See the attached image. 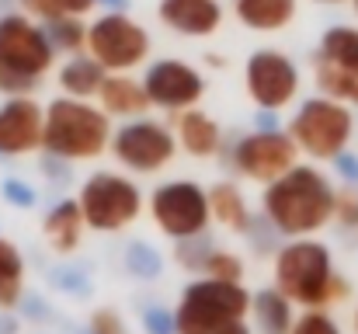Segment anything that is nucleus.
Listing matches in <instances>:
<instances>
[{
  "label": "nucleus",
  "instance_id": "0eeeda50",
  "mask_svg": "<svg viewBox=\"0 0 358 334\" xmlns=\"http://www.w3.org/2000/svg\"><path fill=\"white\" fill-rule=\"evenodd\" d=\"M139 188L132 181H125L119 174H94L84 192H80V209H84V220L91 230H101V233H112L122 230L139 216Z\"/></svg>",
  "mask_w": 358,
  "mask_h": 334
},
{
  "label": "nucleus",
  "instance_id": "4c0bfd02",
  "mask_svg": "<svg viewBox=\"0 0 358 334\" xmlns=\"http://www.w3.org/2000/svg\"><path fill=\"white\" fill-rule=\"evenodd\" d=\"M355 331H358V317H355Z\"/></svg>",
  "mask_w": 358,
  "mask_h": 334
},
{
  "label": "nucleus",
  "instance_id": "c756f323",
  "mask_svg": "<svg viewBox=\"0 0 358 334\" xmlns=\"http://www.w3.org/2000/svg\"><path fill=\"white\" fill-rule=\"evenodd\" d=\"M289 334H341V331H338V324H334L324 310H306V314L292 324Z\"/></svg>",
  "mask_w": 358,
  "mask_h": 334
},
{
  "label": "nucleus",
  "instance_id": "4be33fe9",
  "mask_svg": "<svg viewBox=\"0 0 358 334\" xmlns=\"http://www.w3.org/2000/svg\"><path fill=\"white\" fill-rule=\"evenodd\" d=\"M317 84H320V91H324L327 98L358 105V70L338 67V63L317 56Z\"/></svg>",
  "mask_w": 358,
  "mask_h": 334
},
{
  "label": "nucleus",
  "instance_id": "aec40b11",
  "mask_svg": "<svg viewBox=\"0 0 358 334\" xmlns=\"http://www.w3.org/2000/svg\"><path fill=\"white\" fill-rule=\"evenodd\" d=\"M289 296L275 286V289H261L250 300V310L257 317V331L261 334H289L292 331V310H289Z\"/></svg>",
  "mask_w": 358,
  "mask_h": 334
},
{
  "label": "nucleus",
  "instance_id": "f03ea898",
  "mask_svg": "<svg viewBox=\"0 0 358 334\" xmlns=\"http://www.w3.org/2000/svg\"><path fill=\"white\" fill-rule=\"evenodd\" d=\"M275 286L292 300L310 310L331 307L348 296V282L331 272V254L324 244L313 240H296L278 251L275 258Z\"/></svg>",
  "mask_w": 358,
  "mask_h": 334
},
{
  "label": "nucleus",
  "instance_id": "ddd939ff",
  "mask_svg": "<svg viewBox=\"0 0 358 334\" xmlns=\"http://www.w3.org/2000/svg\"><path fill=\"white\" fill-rule=\"evenodd\" d=\"M143 84L150 91V102L160 109H188L206 95V81L178 60H164V63L150 67Z\"/></svg>",
  "mask_w": 358,
  "mask_h": 334
},
{
  "label": "nucleus",
  "instance_id": "39448f33",
  "mask_svg": "<svg viewBox=\"0 0 358 334\" xmlns=\"http://www.w3.org/2000/svg\"><path fill=\"white\" fill-rule=\"evenodd\" d=\"M108 146V115L80 98H59L45 111V150L66 160H91Z\"/></svg>",
  "mask_w": 358,
  "mask_h": 334
},
{
  "label": "nucleus",
  "instance_id": "9b49d317",
  "mask_svg": "<svg viewBox=\"0 0 358 334\" xmlns=\"http://www.w3.org/2000/svg\"><path fill=\"white\" fill-rule=\"evenodd\" d=\"M299 91V74L296 67L271 49H261L247 60V95L261 109H285Z\"/></svg>",
  "mask_w": 358,
  "mask_h": 334
},
{
  "label": "nucleus",
  "instance_id": "4468645a",
  "mask_svg": "<svg viewBox=\"0 0 358 334\" xmlns=\"http://www.w3.org/2000/svg\"><path fill=\"white\" fill-rule=\"evenodd\" d=\"M45 146V111L28 98H14L0 109V153L17 157Z\"/></svg>",
  "mask_w": 358,
  "mask_h": 334
},
{
  "label": "nucleus",
  "instance_id": "e433bc0d",
  "mask_svg": "<svg viewBox=\"0 0 358 334\" xmlns=\"http://www.w3.org/2000/svg\"><path fill=\"white\" fill-rule=\"evenodd\" d=\"M105 4H119V7H122V0H105Z\"/></svg>",
  "mask_w": 358,
  "mask_h": 334
},
{
  "label": "nucleus",
  "instance_id": "cd10ccee",
  "mask_svg": "<svg viewBox=\"0 0 358 334\" xmlns=\"http://www.w3.org/2000/svg\"><path fill=\"white\" fill-rule=\"evenodd\" d=\"M202 272L209 279H223V282H240L243 279V261L230 251H209L202 258Z\"/></svg>",
  "mask_w": 358,
  "mask_h": 334
},
{
  "label": "nucleus",
  "instance_id": "72a5a7b5",
  "mask_svg": "<svg viewBox=\"0 0 358 334\" xmlns=\"http://www.w3.org/2000/svg\"><path fill=\"white\" fill-rule=\"evenodd\" d=\"M91 334H129V331H125V324L119 321V314L98 310V314L91 317Z\"/></svg>",
  "mask_w": 358,
  "mask_h": 334
},
{
  "label": "nucleus",
  "instance_id": "20e7f679",
  "mask_svg": "<svg viewBox=\"0 0 358 334\" xmlns=\"http://www.w3.org/2000/svg\"><path fill=\"white\" fill-rule=\"evenodd\" d=\"M52 67V42L28 18L0 21V91L24 95L38 88V77Z\"/></svg>",
  "mask_w": 358,
  "mask_h": 334
},
{
  "label": "nucleus",
  "instance_id": "f257e3e1",
  "mask_svg": "<svg viewBox=\"0 0 358 334\" xmlns=\"http://www.w3.org/2000/svg\"><path fill=\"white\" fill-rule=\"evenodd\" d=\"M338 192L327 185V178L313 167H292L289 174L275 178L264 195V213L282 233L306 237L334 216Z\"/></svg>",
  "mask_w": 358,
  "mask_h": 334
},
{
  "label": "nucleus",
  "instance_id": "a211bd4d",
  "mask_svg": "<svg viewBox=\"0 0 358 334\" xmlns=\"http://www.w3.org/2000/svg\"><path fill=\"white\" fill-rule=\"evenodd\" d=\"M98 95H101L105 111H112V115H139V111H146L153 105L146 84H136L129 77H105Z\"/></svg>",
  "mask_w": 358,
  "mask_h": 334
},
{
  "label": "nucleus",
  "instance_id": "a878e982",
  "mask_svg": "<svg viewBox=\"0 0 358 334\" xmlns=\"http://www.w3.org/2000/svg\"><path fill=\"white\" fill-rule=\"evenodd\" d=\"M28 14L35 18H45V21H56V18H80L87 14L98 0H21Z\"/></svg>",
  "mask_w": 358,
  "mask_h": 334
},
{
  "label": "nucleus",
  "instance_id": "423d86ee",
  "mask_svg": "<svg viewBox=\"0 0 358 334\" xmlns=\"http://www.w3.org/2000/svg\"><path fill=\"white\" fill-rule=\"evenodd\" d=\"M355 118L338 98H310L292 118V139L317 160H338L352 139Z\"/></svg>",
  "mask_w": 358,
  "mask_h": 334
},
{
  "label": "nucleus",
  "instance_id": "c85d7f7f",
  "mask_svg": "<svg viewBox=\"0 0 358 334\" xmlns=\"http://www.w3.org/2000/svg\"><path fill=\"white\" fill-rule=\"evenodd\" d=\"M129 268L143 279H153V275H160V254L146 244H132L129 247Z\"/></svg>",
  "mask_w": 358,
  "mask_h": 334
},
{
  "label": "nucleus",
  "instance_id": "5701e85b",
  "mask_svg": "<svg viewBox=\"0 0 358 334\" xmlns=\"http://www.w3.org/2000/svg\"><path fill=\"white\" fill-rule=\"evenodd\" d=\"M24 286V261L10 240H0V310H10L21 300Z\"/></svg>",
  "mask_w": 358,
  "mask_h": 334
},
{
  "label": "nucleus",
  "instance_id": "7ed1b4c3",
  "mask_svg": "<svg viewBox=\"0 0 358 334\" xmlns=\"http://www.w3.org/2000/svg\"><path fill=\"white\" fill-rule=\"evenodd\" d=\"M250 310V293L240 282L202 279L192 282L178 307V334H250L243 317Z\"/></svg>",
  "mask_w": 358,
  "mask_h": 334
},
{
  "label": "nucleus",
  "instance_id": "dca6fc26",
  "mask_svg": "<svg viewBox=\"0 0 358 334\" xmlns=\"http://www.w3.org/2000/svg\"><path fill=\"white\" fill-rule=\"evenodd\" d=\"M237 18L254 32H278L292 21L296 0H237Z\"/></svg>",
  "mask_w": 358,
  "mask_h": 334
},
{
  "label": "nucleus",
  "instance_id": "c9c22d12",
  "mask_svg": "<svg viewBox=\"0 0 358 334\" xmlns=\"http://www.w3.org/2000/svg\"><path fill=\"white\" fill-rule=\"evenodd\" d=\"M320 4H341V0H320Z\"/></svg>",
  "mask_w": 358,
  "mask_h": 334
},
{
  "label": "nucleus",
  "instance_id": "f3484780",
  "mask_svg": "<svg viewBox=\"0 0 358 334\" xmlns=\"http://www.w3.org/2000/svg\"><path fill=\"white\" fill-rule=\"evenodd\" d=\"M84 209L80 202H59L49 216H45V237L49 244L59 251V254H70L77 244H80V233H84Z\"/></svg>",
  "mask_w": 358,
  "mask_h": 334
},
{
  "label": "nucleus",
  "instance_id": "2f4dec72",
  "mask_svg": "<svg viewBox=\"0 0 358 334\" xmlns=\"http://www.w3.org/2000/svg\"><path fill=\"white\" fill-rule=\"evenodd\" d=\"M143 324H146L150 334H178V314H167L164 307H153V310H146Z\"/></svg>",
  "mask_w": 358,
  "mask_h": 334
},
{
  "label": "nucleus",
  "instance_id": "1a4fd4ad",
  "mask_svg": "<svg viewBox=\"0 0 358 334\" xmlns=\"http://www.w3.org/2000/svg\"><path fill=\"white\" fill-rule=\"evenodd\" d=\"M87 53L105 70H132L150 53V39L132 18L105 14L87 28Z\"/></svg>",
  "mask_w": 358,
  "mask_h": 334
},
{
  "label": "nucleus",
  "instance_id": "bb28decb",
  "mask_svg": "<svg viewBox=\"0 0 358 334\" xmlns=\"http://www.w3.org/2000/svg\"><path fill=\"white\" fill-rule=\"evenodd\" d=\"M49 39H52V46L77 53V49L87 46V28L77 18H56V21H49Z\"/></svg>",
  "mask_w": 358,
  "mask_h": 334
},
{
  "label": "nucleus",
  "instance_id": "f704fd0d",
  "mask_svg": "<svg viewBox=\"0 0 358 334\" xmlns=\"http://www.w3.org/2000/svg\"><path fill=\"white\" fill-rule=\"evenodd\" d=\"M338 171H341L348 181H358V157H352V153H341V157H338Z\"/></svg>",
  "mask_w": 358,
  "mask_h": 334
},
{
  "label": "nucleus",
  "instance_id": "9d476101",
  "mask_svg": "<svg viewBox=\"0 0 358 334\" xmlns=\"http://www.w3.org/2000/svg\"><path fill=\"white\" fill-rule=\"evenodd\" d=\"M296 153H299V143L292 139V132H254L247 139H240L237 153V167L254 178V181H275L282 174H289L296 167Z\"/></svg>",
  "mask_w": 358,
  "mask_h": 334
},
{
  "label": "nucleus",
  "instance_id": "6ab92c4d",
  "mask_svg": "<svg viewBox=\"0 0 358 334\" xmlns=\"http://www.w3.org/2000/svg\"><path fill=\"white\" fill-rule=\"evenodd\" d=\"M178 139L192 157H213L220 150V125L202 111H185L178 118Z\"/></svg>",
  "mask_w": 358,
  "mask_h": 334
},
{
  "label": "nucleus",
  "instance_id": "7c9ffc66",
  "mask_svg": "<svg viewBox=\"0 0 358 334\" xmlns=\"http://www.w3.org/2000/svg\"><path fill=\"white\" fill-rule=\"evenodd\" d=\"M334 216L341 226H348V230H355L358 226V192L355 188H345L341 195H338V202H334Z\"/></svg>",
  "mask_w": 358,
  "mask_h": 334
},
{
  "label": "nucleus",
  "instance_id": "b1692460",
  "mask_svg": "<svg viewBox=\"0 0 358 334\" xmlns=\"http://www.w3.org/2000/svg\"><path fill=\"white\" fill-rule=\"evenodd\" d=\"M209 206H213V216L223 223V226H230V230H237V233L247 230V206H243V195H240L234 185L220 181V185L209 192Z\"/></svg>",
  "mask_w": 358,
  "mask_h": 334
},
{
  "label": "nucleus",
  "instance_id": "473e14b6",
  "mask_svg": "<svg viewBox=\"0 0 358 334\" xmlns=\"http://www.w3.org/2000/svg\"><path fill=\"white\" fill-rule=\"evenodd\" d=\"M3 199H7L10 206H17V209H31V206H35V192H31L24 181H17V178H7V181H3Z\"/></svg>",
  "mask_w": 358,
  "mask_h": 334
},
{
  "label": "nucleus",
  "instance_id": "393cba45",
  "mask_svg": "<svg viewBox=\"0 0 358 334\" xmlns=\"http://www.w3.org/2000/svg\"><path fill=\"white\" fill-rule=\"evenodd\" d=\"M324 60L338 63V67H348V70H358V28H331L324 39H320V53Z\"/></svg>",
  "mask_w": 358,
  "mask_h": 334
},
{
  "label": "nucleus",
  "instance_id": "58836bf2",
  "mask_svg": "<svg viewBox=\"0 0 358 334\" xmlns=\"http://www.w3.org/2000/svg\"><path fill=\"white\" fill-rule=\"evenodd\" d=\"M355 11H358V0H355Z\"/></svg>",
  "mask_w": 358,
  "mask_h": 334
},
{
  "label": "nucleus",
  "instance_id": "f8f14e48",
  "mask_svg": "<svg viewBox=\"0 0 358 334\" xmlns=\"http://www.w3.org/2000/svg\"><path fill=\"white\" fill-rule=\"evenodd\" d=\"M112 150L125 167L146 174V171H160L174 157V136L157 122H132L119 129V136L112 139Z\"/></svg>",
  "mask_w": 358,
  "mask_h": 334
},
{
  "label": "nucleus",
  "instance_id": "2eb2a0df",
  "mask_svg": "<svg viewBox=\"0 0 358 334\" xmlns=\"http://www.w3.org/2000/svg\"><path fill=\"white\" fill-rule=\"evenodd\" d=\"M160 21L181 35H213L223 21L216 0H160Z\"/></svg>",
  "mask_w": 358,
  "mask_h": 334
},
{
  "label": "nucleus",
  "instance_id": "6e6552de",
  "mask_svg": "<svg viewBox=\"0 0 358 334\" xmlns=\"http://www.w3.org/2000/svg\"><path fill=\"white\" fill-rule=\"evenodd\" d=\"M153 220L157 226L174 237V240H188V237H199L206 230V223L213 216V206H209V195L192 185V181H171V185H160L153 192Z\"/></svg>",
  "mask_w": 358,
  "mask_h": 334
},
{
  "label": "nucleus",
  "instance_id": "412c9836",
  "mask_svg": "<svg viewBox=\"0 0 358 334\" xmlns=\"http://www.w3.org/2000/svg\"><path fill=\"white\" fill-rule=\"evenodd\" d=\"M59 84H63V91H66L70 98H91V95H98L101 84H105V67H101L94 56H91V60H73V63L63 67Z\"/></svg>",
  "mask_w": 358,
  "mask_h": 334
}]
</instances>
